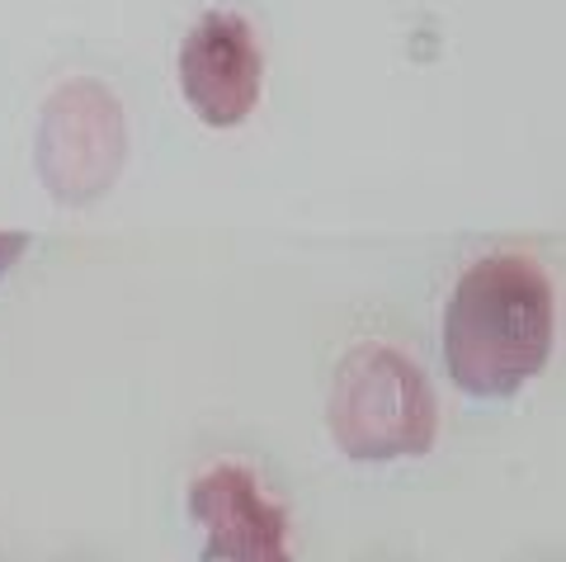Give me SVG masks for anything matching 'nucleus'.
<instances>
[{
  "instance_id": "f257e3e1",
  "label": "nucleus",
  "mask_w": 566,
  "mask_h": 562,
  "mask_svg": "<svg viewBox=\"0 0 566 562\" xmlns=\"http://www.w3.org/2000/svg\"><path fill=\"white\" fill-rule=\"evenodd\" d=\"M557 345V289L524 251H491L458 274L444 308V368L458 393L505 402L534 383Z\"/></svg>"
},
{
  "instance_id": "f03ea898",
  "label": "nucleus",
  "mask_w": 566,
  "mask_h": 562,
  "mask_svg": "<svg viewBox=\"0 0 566 562\" xmlns=\"http://www.w3.org/2000/svg\"><path fill=\"white\" fill-rule=\"evenodd\" d=\"M326 430L349 464L424 459L439 440L430 374L387 341L349 345L331 378Z\"/></svg>"
},
{
  "instance_id": "7ed1b4c3",
  "label": "nucleus",
  "mask_w": 566,
  "mask_h": 562,
  "mask_svg": "<svg viewBox=\"0 0 566 562\" xmlns=\"http://www.w3.org/2000/svg\"><path fill=\"white\" fill-rule=\"evenodd\" d=\"M128 162V118L104 81L71 76L43 100L33 166L43 189L66 208H91L114 189Z\"/></svg>"
},
{
  "instance_id": "20e7f679",
  "label": "nucleus",
  "mask_w": 566,
  "mask_h": 562,
  "mask_svg": "<svg viewBox=\"0 0 566 562\" xmlns=\"http://www.w3.org/2000/svg\"><path fill=\"white\" fill-rule=\"evenodd\" d=\"M185 511L203 534V562H297L293 520L251 464L222 459L185 491Z\"/></svg>"
},
{
  "instance_id": "39448f33",
  "label": "nucleus",
  "mask_w": 566,
  "mask_h": 562,
  "mask_svg": "<svg viewBox=\"0 0 566 562\" xmlns=\"http://www.w3.org/2000/svg\"><path fill=\"white\" fill-rule=\"evenodd\" d=\"M180 95L208 128H237L255 114L264 91V52L255 29L232 10H212L185 33L175 58Z\"/></svg>"
},
{
  "instance_id": "423d86ee",
  "label": "nucleus",
  "mask_w": 566,
  "mask_h": 562,
  "mask_svg": "<svg viewBox=\"0 0 566 562\" xmlns=\"http://www.w3.org/2000/svg\"><path fill=\"white\" fill-rule=\"evenodd\" d=\"M29 251V237L24 232H0V279L14 270V260Z\"/></svg>"
}]
</instances>
